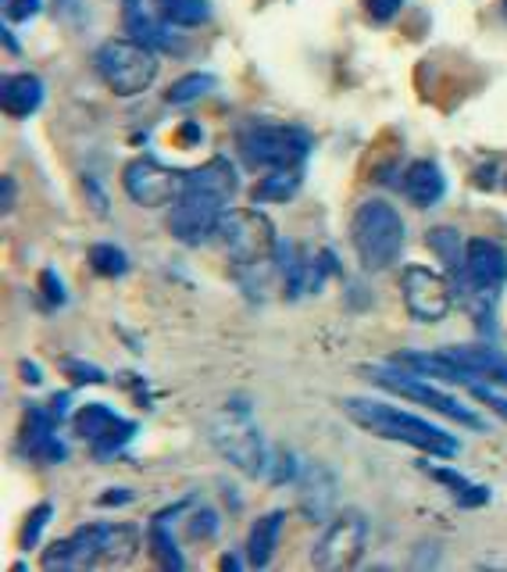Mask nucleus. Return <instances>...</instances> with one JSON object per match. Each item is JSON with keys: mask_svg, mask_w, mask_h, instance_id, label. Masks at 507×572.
Masks as SVG:
<instances>
[{"mask_svg": "<svg viewBox=\"0 0 507 572\" xmlns=\"http://www.w3.org/2000/svg\"><path fill=\"white\" fill-rule=\"evenodd\" d=\"M404 198L415 204V208H432L443 193H447V179H443V168L436 162H429V157H418L404 168Z\"/></svg>", "mask_w": 507, "mask_h": 572, "instance_id": "obj_19", "label": "nucleus"}, {"mask_svg": "<svg viewBox=\"0 0 507 572\" xmlns=\"http://www.w3.org/2000/svg\"><path fill=\"white\" fill-rule=\"evenodd\" d=\"M337 491L340 483L329 466H307L296 476V512L304 516V522H326L337 505Z\"/></svg>", "mask_w": 507, "mask_h": 572, "instance_id": "obj_14", "label": "nucleus"}, {"mask_svg": "<svg viewBox=\"0 0 507 572\" xmlns=\"http://www.w3.org/2000/svg\"><path fill=\"white\" fill-rule=\"evenodd\" d=\"M0 104L11 118H29L40 112L43 104V79L33 76V72H15V76L4 79L0 87Z\"/></svg>", "mask_w": 507, "mask_h": 572, "instance_id": "obj_21", "label": "nucleus"}, {"mask_svg": "<svg viewBox=\"0 0 507 572\" xmlns=\"http://www.w3.org/2000/svg\"><path fill=\"white\" fill-rule=\"evenodd\" d=\"M218 240L226 254L243 269H257V265H268L276 258L279 237L271 218H265L262 212L254 208H232L221 215L218 223Z\"/></svg>", "mask_w": 507, "mask_h": 572, "instance_id": "obj_6", "label": "nucleus"}, {"mask_svg": "<svg viewBox=\"0 0 507 572\" xmlns=\"http://www.w3.org/2000/svg\"><path fill=\"white\" fill-rule=\"evenodd\" d=\"M122 18H126V33L132 40H140L147 47H154V51H182V43L172 36V29L165 18H161V11L154 8V0L147 4V0H122Z\"/></svg>", "mask_w": 507, "mask_h": 572, "instance_id": "obj_15", "label": "nucleus"}, {"mask_svg": "<svg viewBox=\"0 0 507 572\" xmlns=\"http://www.w3.org/2000/svg\"><path fill=\"white\" fill-rule=\"evenodd\" d=\"M0 198H4V208H11V201H15V182L11 179L0 182Z\"/></svg>", "mask_w": 507, "mask_h": 572, "instance_id": "obj_41", "label": "nucleus"}, {"mask_svg": "<svg viewBox=\"0 0 507 572\" xmlns=\"http://www.w3.org/2000/svg\"><path fill=\"white\" fill-rule=\"evenodd\" d=\"M426 472L432 480H436L440 486H447L451 497L461 508H482L490 501V486H482V483H472L468 476H461V472H454V469H440V466H426Z\"/></svg>", "mask_w": 507, "mask_h": 572, "instance_id": "obj_26", "label": "nucleus"}, {"mask_svg": "<svg viewBox=\"0 0 507 572\" xmlns=\"http://www.w3.org/2000/svg\"><path fill=\"white\" fill-rule=\"evenodd\" d=\"M229 204L232 201H226L221 193L187 182V190H182V198L172 204V215H168L172 237L179 243H187V247H201L207 237L218 233V223Z\"/></svg>", "mask_w": 507, "mask_h": 572, "instance_id": "obj_9", "label": "nucleus"}, {"mask_svg": "<svg viewBox=\"0 0 507 572\" xmlns=\"http://www.w3.org/2000/svg\"><path fill=\"white\" fill-rule=\"evenodd\" d=\"M215 90V76H207V72H187V76H179L176 82L168 87V104H193V101H201L204 93H212Z\"/></svg>", "mask_w": 507, "mask_h": 572, "instance_id": "obj_29", "label": "nucleus"}, {"mask_svg": "<svg viewBox=\"0 0 507 572\" xmlns=\"http://www.w3.org/2000/svg\"><path fill=\"white\" fill-rule=\"evenodd\" d=\"M457 283V294H461V304L468 308V315L476 319L479 330H490L493 333V308H497V297H500V287H486L472 279L465 269L454 276Z\"/></svg>", "mask_w": 507, "mask_h": 572, "instance_id": "obj_22", "label": "nucleus"}, {"mask_svg": "<svg viewBox=\"0 0 507 572\" xmlns=\"http://www.w3.org/2000/svg\"><path fill=\"white\" fill-rule=\"evenodd\" d=\"M58 8L65 11V15H79V0H58Z\"/></svg>", "mask_w": 507, "mask_h": 572, "instance_id": "obj_42", "label": "nucleus"}, {"mask_svg": "<svg viewBox=\"0 0 507 572\" xmlns=\"http://www.w3.org/2000/svg\"><path fill=\"white\" fill-rule=\"evenodd\" d=\"M504 15H507V0H504Z\"/></svg>", "mask_w": 507, "mask_h": 572, "instance_id": "obj_44", "label": "nucleus"}, {"mask_svg": "<svg viewBox=\"0 0 507 572\" xmlns=\"http://www.w3.org/2000/svg\"><path fill=\"white\" fill-rule=\"evenodd\" d=\"M429 251L436 254V258L447 265V272L457 276L465 269V247H461V233H457L454 226H436V229H429Z\"/></svg>", "mask_w": 507, "mask_h": 572, "instance_id": "obj_28", "label": "nucleus"}, {"mask_svg": "<svg viewBox=\"0 0 507 572\" xmlns=\"http://www.w3.org/2000/svg\"><path fill=\"white\" fill-rule=\"evenodd\" d=\"M304 182V168H268V176L257 182L251 198L257 204H287Z\"/></svg>", "mask_w": 507, "mask_h": 572, "instance_id": "obj_25", "label": "nucleus"}, {"mask_svg": "<svg viewBox=\"0 0 507 572\" xmlns=\"http://www.w3.org/2000/svg\"><path fill=\"white\" fill-rule=\"evenodd\" d=\"M390 365H397L404 372H415V376H429V380H447V383H468V372L457 365L447 351H401L393 355Z\"/></svg>", "mask_w": 507, "mask_h": 572, "instance_id": "obj_20", "label": "nucleus"}, {"mask_svg": "<svg viewBox=\"0 0 507 572\" xmlns=\"http://www.w3.org/2000/svg\"><path fill=\"white\" fill-rule=\"evenodd\" d=\"M154 8L168 26L179 29H197L212 18V0H154Z\"/></svg>", "mask_w": 507, "mask_h": 572, "instance_id": "obj_27", "label": "nucleus"}, {"mask_svg": "<svg viewBox=\"0 0 507 572\" xmlns=\"http://www.w3.org/2000/svg\"><path fill=\"white\" fill-rule=\"evenodd\" d=\"M221 569H240V558L226 555V558H221Z\"/></svg>", "mask_w": 507, "mask_h": 572, "instance_id": "obj_43", "label": "nucleus"}, {"mask_svg": "<svg viewBox=\"0 0 507 572\" xmlns=\"http://www.w3.org/2000/svg\"><path fill=\"white\" fill-rule=\"evenodd\" d=\"M40 294H43V301H47V304H51V308H61V304L68 301V294H65V283H61L54 269H43V272H40Z\"/></svg>", "mask_w": 507, "mask_h": 572, "instance_id": "obj_35", "label": "nucleus"}, {"mask_svg": "<svg viewBox=\"0 0 507 572\" xmlns=\"http://www.w3.org/2000/svg\"><path fill=\"white\" fill-rule=\"evenodd\" d=\"M122 187L140 208H165L176 204L187 190V173H172L154 157H132L122 173Z\"/></svg>", "mask_w": 507, "mask_h": 572, "instance_id": "obj_13", "label": "nucleus"}, {"mask_svg": "<svg viewBox=\"0 0 507 572\" xmlns=\"http://www.w3.org/2000/svg\"><path fill=\"white\" fill-rule=\"evenodd\" d=\"M51 411L61 419L68 411V394H54V401H51Z\"/></svg>", "mask_w": 507, "mask_h": 572, "instance_id": "obj_40", "label": "nucleus"}, {"mask_svg": "<svg viewBox=\"0 0 507 572\" xmlns=\"http://www.w3.org/2000/svg\"><path fill=\"white\" fill-rule=\"evenodd\" d=\"M168 516H172V508H165V512H157V516L151 519V530H147V547H151L154 562H157L161 569L179 572V569H187V558H182L176 537L168 533Z\"/></svg>", "mask_w": 507, "mask_h": 572, "instance_id": "obj_24", "label": "nucleus"}, {"mask_svg": "<svg viewBox=\"0 0 507 572\" xmlns=\"http://www.w3.org/2000/svg\"><path fill=\"white\" fill-rule=\"evenodd\" d=\"M212 444L218 447L221 458L232 461V466L243 472V476L262 480L268 472L262 425L254 422V411L246 401H229V405L212 419Z\"/></svg>", "mask_w": 507, "mask_h": 572, "instance_id": "obj_4", "label": "nucleus"}, {"mask_svg": "<svg viewBox=\"0 0 507 572\" xmlns=\"http://www.w3.org/2000/svg\"><path fill=\"white\" fill-rule=\"evenodd\" d=\"M140 555V530L129 522L107 526V522H90L65 541H54L43 551V569H93V565H129Z\"/></svg>", "mask_w": 507, "mask_h": 572, "instance_id": "obj_2", "label": "nucleus"}, {"mask_svg": "<svg viewBox=\"0 0 507 572\" xmlns=\"http://www.w3.org/2000/svg\"><path fill=\"white\" fill-rule=\"evenodd\" d=\"M86 258H90V269H93L97 276H104V279H118V276L129 272L126 251L115 247V243H93Z\"/></svg>", "mask_w": 507, "mask_h": 572, "instance_id": "obj_30", "label": "nucleus"}, {"mask_svg": "<svg viewBox=\"0 0 507 572\" xmlns=\"http://www.w3.org/2000/svg\"><path fill=\"white\" fill-rule=\"evenodd\" d=\"M468 391H472V397L476 401H482V405H490L497 416L507 422V397H500L497 391H493V383H486V380H472V383H465Z\"/></svg>", "mask_w": 507, "mask_h": 572, "instance_id": "obj_33", "label": "nucleus"}, {"mask_svg": "<svg viewBox=\"0 0 507 572\" xmlns=\"http://www.w3.org/2000/svg\"><path fill=\"white\" fill-rule=\"evenodd\" d=\"M129 501H132V494L126 491V486H115V491L101 497V505H104V508H107V505H129Z\"/></svg>", "mask_w": 507, "mask_h": 572, "instance_id": "obj_38", "label": "nucleus"}, {"mask_svg": "<svg viewBox=\"0 0 507 572\" xmlns=\"http://www.w3.org/2000/svg\"><path fill=\"white\" fill-rule=\"evenodd\" d=\"M58 416L43 408H29L26 411V452L36 461H47V466H58V461L68 458V447L54 436Z\"/></svg>", "mask_w": 507, "mask_h": 572, "instance_id": "obj_18", "label": "nucleus"}, {"mask_svg": "<svg viewBox=\"0 0 507 572\" xmlns=\"http://www.w3.org/2000/svg\"><path fill=\"white\" fill-rule=\"evenodd\" d=\"M312 137L296 126L254 122L240 132V154L251 168H304Z\"/></svg>", "mask_w": 507, "mask_h": 572, "instance_id": "obj_7", "label": "nucleus"}, {"mask_svg": "<svg viewBox=\"0 0 507 572\" xmlns=\"http://www.w3.org/2000/svg\"><path fill=\"white\" fill-rule=\"evenodd\" d=\"M365 372H368V380L382 386V391L401 394V397H407V401H418V405H429L432 411L447 416L451 422L465 425V430H476V433L486 430V419L476 416V411L468 408V405H461V401H457L454 394L440 391V386H432L429 376L422 380V376L404 372V369H397V365H393V369H365Z\"/></svg>", "mask_w": 507, "mask_h": 572, "instance_id": "obj_8", "label": "nucleus"}, {"mask_svg": "<svg viewBox=\"0 0 507 572\" xmlns=\"http://www.w3.org/2000/svg\"><path fill=\"white\" fill-rule=\"evenodd\" d=\"M187 533L190 541H212L218 533V512L215 508H201V512H193L187 522Z\"/></svg>", "mask_w": 507, "mask_h": 572, "instance_id": "obj_32", "label": "nucleus"}, {"mask_svg": "<svg viewBox=\"0 0 507 572\" xmlns=\"http://www.w3.org/2000/svg\"><path fill=\"white\" fill-rule=\"evenodd\" d=\"M340 408L354 425H362V430L372 436H382V441L407 444V447H415V452H426L432 458H454L457 452H461L447 430L411 416V411L393 408V405H386V401L347 397V401H340Z\"/></svg>", "mask_w": 507, "mask_h": 572, "instance_id": "obj_1", "label": "nucleus"}, {"mask_svg": "<svg viewBox=\"0 0 507 572\" xmlns=\"http://www.w3.org/2000/svg\"><path fill=\"white\" fill-rule=\"evenodd\" d=\"M401 8H404V0H365L368 18L379 22V26H386V22L397 18V15H401Z\"/></svg>", "mask_w": 507, "mask_h": 572, "instance_id": "obj_36", "label": "nucleus"}, {"mask_svg": "<svg viewBox=\"0 0 507 572\" xmlns=\"http://www.w3.org/2000/svg\"><path fill=\"white\" fill-rule=\"evenodd\" d=\"M33 15H40V0H8L11 22H29Z\"/></svg>", "mask_w": 507, "mask_h": 572, "instance_id": "obj_37", "label": "nucleus"}, {"mask_svg": "<svg viewBox=\"0 0 507 572\" xmlns=\"http://www.w3.org/2000/svg\"><path fill=\"white\" fill-rule=\"evenodd\" d=\"M504 187H507V176H504Z\"/></svg>", "mask_w": 507, "mask_h": 572, "instance_id": "obj_45", "label": "nucleus"}, {"mask_svg": "<svg viewBox=\"0 0 507 572\" xmlns=\"http://www.w3.org/2000/svg\"><path fill=\"white\" fill-rule=\"evenodd\" d=\"M51 516H54V508H51V505H36L33 512L26 516V526H22V533H18L22 551H33V544L40 541V533H43L47 522H51Z\"/></svg>", "mask_w": 507, "mask_h": 572, "instance_id": "obj_31", "label": "nucleus"}, {"mask_svg": "<svg viewBox=\"0 0 507 572\" xmlns=\"http://www.w3.org/2000/svg\"><path fill=\"white\" fill-rule=\"evenodd\" d=\"M404 233H407L404 218L393 204L365 201L362 208L354 212V223H351V240H354L357 262H362L368 272L390 269L404 251Z\"/></svg>", "mask_w": 507, "mask_h": 572, "instance_id": "obj_3", "label": "nucleus"}, {"mask_svg": "<svg viewBox=\"0 0 507 572\" xmlns=\"http://www.w3.org/2000/svg\"><path fill=\"white\" fill-rule=\"evenodd\" d=\"M401 294L411 319L436 326L454 308V283L443 272H432L426 265H407L401 276Z\"/></svg>", "mask_w": 507, "mask_h": 572, "instance_id": "obj_12", "label": "nucleus"}, {"mask_svg": "<svg viewBox=\"0 0 507 572\" xmlns=\"http://www.w3.org/2000/svg\"><path fill=\"white\" fill-rule=\"evenodd\" d=\"M97 76L115 97H140L154 87L157 79V54L154 47L140 40H107L93 54Z\"/></svg>", "mask_w": 507, "mask_h": 572, "instance_id": "obj_5", "label": "nucleus"}, {"mask_svg": "<svg viewBox=\"0 0 507 572\" xmlns=\"http://www.w3.org/2000/svg\"><path fill=\"white\" fill-rule=\"evenodd\" d=\"M282 519H287V512H268L251 526V537H246V562L254 569H265L271 562V555H276Z\"/></svg>", "mask_w": 507, "mask_h": 572, "instance_id": "obj_23", "label": "nucleus"}, {"mask_svg": "<svg viewBox=\"0 0 507 572\" xmlns=\"http://www.w3.org/2000/svg\"><path fill=\"white\" fill-rule=\"evenodd\" d=\"M65 372L72 376V383H107L101 365H90V361H79V358H68Z\"/></svg>", "mask_w": 507, "mask_h": 572, "instance_id": "obj_34", "label": "nucleus"}, {"mask_svg": "<svg viewBox=\"0 0 507 572\" xmlns=\"http://www.w3.org/2000/svg\"><path fill=\"white\" fill-rule=\"evenodd\" d=\"M465 272L486 287L507 283V251L497 240H486V237L468 240L465 243Z\"/></svg>", "mask_w": 507, "mask_h": 572, "instance_id": "obj_17", "label": "nucleus"}, {"mask_svg": "<svg viewBox=\"0 0 507 572\" xmlns=\"http://www.w3.org/2000/svg\"><path fill=\"white\" fill-rule=\"evenodd\" d=\"M443 351L468 372V383L486 380L493 386H507V355L500 347L476 344V347H443Z\"/></svg>", "mask_w": 507, "mask_h": 572, "instance_id": "obj_16", "label": "nucleus"}, {"mask_svg": "<svg viewBox=\"0 0 507 572\" xmlns=\"http://www.w3.org/2000/svg\"><path fill=\"white\" fill-rule=\"evenodd\" d=\"M365 544H368V519L357 512V508H351V512L332 519L326 533L318 537L315 551H312V565L326 569V572L354 569L357 562H362Z\"/></svg>", "mask_w": 507, "mask_h": 572, "instance_id": "obj_10", "label": "nucleus"}, {"mask_svg": "<svg viewBox=\"0 0 507 572\" xmlns=\"http://www.w3.org/2000/svg\"><path fill=\"white\" fill-rule=\"evenodd\" d=\"M18 369H22V380H26V383H33V386H40V383H43V372H40V365H29V361H22Z\"/></svg>", "mask_w": 507, "mask_h": 572, "instance_id": "obj_39", "label": "nucleus"}, {"mask_svg": "<svg viewBox=\"0 0 507 572\" xmlns=\"http://www.w3.org/2000/svg\"><path fill=\"white\" fill-rule=\"evenodd\" d=\"M72 430L90 444L97 461H107L136 436V422L122 419L115 408L104 405V401H90V405H83L76 416H72Z\"/></svg>", "mask_w": 507, "mask_h": 572, "instance_id": "obj_11", "label": "nucleus"}]
</instances>
